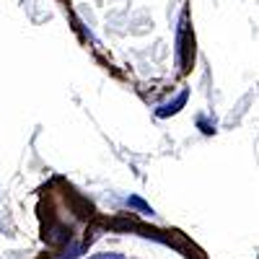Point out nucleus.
<instances>
[{
    "label": "nucleus",
    "mask_w": 259,
    "mask_h": 259,
    "mask_svg": "<svg viewBox=\"0 0 259 259\" xmlns=\"http://www.w3.org/2000/svg\"><path fill=\"white\" fill-rule=\"evenodd\" d=\"M184 101H187V94H182V96H179V99H177L174 104H166V106H161V112H158V114H161V117H168V114L179 112V106H182Z\"/></svg>",
    "instance_id": "f257e3e1"
},
{
    "label": "nucleus",
    "mask_w": 259,
    "mask_h": 259,
    "mask_svg": "<svg viewBox=\"0 0 259 259\" xmlns=\"http://www.w3.org/2000/svg\"><path fill=\"white\" fill-rule=\"evenodd\" d=\"M91 259H124V256L117 254V251H104V254H94Z\"/></svg>",
    "instance_id": "f03ea898"
}]
</instances>
